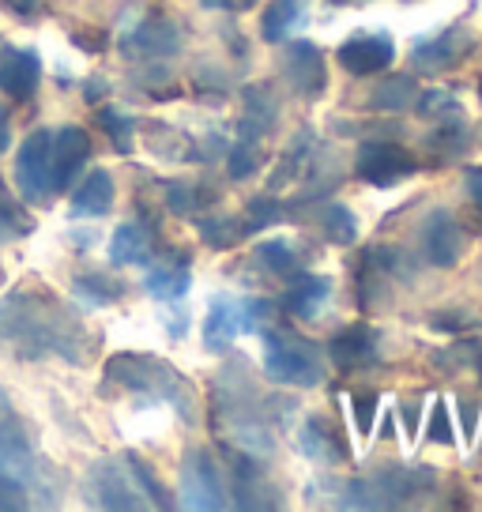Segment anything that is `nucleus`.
Instances as JSON below:
<instances>
[{
    "label": "nucleus",
    "instance_id": "obj_19",
    "mask_svg": "<svg viewBox=\"0 0 482 512\" xmlns=\"http://www.w3.org/2000/svg\"><path fill=\"white\" fill-rule=\"evenodd\" d=\"M230 490L238 494L241 509H268V505H272V501L260 497V494H268L260 467L253 464V460H245V456H234V464H230Z\"/></svg>",
    "mask_w": 482,
    "mask_h": 512
},
{
    "label": "nucleus",
    "instance_id": "obj_27",
    "mask_svg": "<svg viewBox=\"0 0 482 512\" xmlns=\"http://www.w3.org/2000/svg\"><path fill=\"white\" fill-rule=\"evenodd\" d=\"M287 215V208L275 200V196H260V200H253L249 204V219H245V234H253V230H264V226H272V223H279Z\"/></svg>",
    "mask_w": 482,
    "mask_h": 512
},
{
    "label": "nucleus",
    "instance_id": "obj_25",
    "mask_svg": "<svg viewBox=\"0 0 482 512\" xmlns=\"http://www.w3.org/2000/svg\"><path fill=\"white\" fill-rule=\"evenodd\" d=\"M321 226H324V234L336 241V245H354V238H358L354 215L343 208V204H328V208L321 211Z\"/></svg>",
    "mask_w": 482,
    "mask_h": 512
},
{
    "label": "nucleus",
    "instance_id": "obj_11",
    "mask_svg": "<svg viewBox=\"0 0 482 512\" xmlns=\"http://www.w3.org/2000/svg\"><path fill=\"white\" fill-rule=\"evenodd\" d=\"M422 249H426V260L437 264V268H452L460 253H464V230L452 219L449 211H434L426 219V230H422Z\"/></svg>",
    "mask_w": 482,
    "mask_h": 512
},
{
    "label": "nucleus",
    "instance_id": "obj_42",
    "mask_svg": "<svg viewBox=\"0 0 482 512\" xmlns=\"http://www.w3.org/2000/svg\"><path fill=\"white\" fill-rule=\"evenodd\" d=\"M403 426H407V437H415V426H418V407L415 403H403Z\"/></svg>",
    "mask_w": 482,
    "mask_h": 512
},
{
    "label": "nucleus",
    "instance_id": "obj_4",
    "mask_svg": "<svg viewBox=\"0 0 482 512\" xmlns=\"http://www.w3.org/2000/svg\"><path fill=\"white\" fill-rule=\"evenodd\" d=\"M16 185L23 192V200H31V204H46L57 192L53 189V132L49 128H34L19 144Z\"/></svg>",
    "mask_w": 482,
    "mask_h": 512
},
{
    "label": "nucleus",
    "instance_id": "obj_18",
    "mask_svg": "<svg viewBox=\"0 0 482 512\" xmlns=\"http://www.w3.org/2000/svg\"><path fill=\"white\" fill-rule=\"evenodd\" d=\"M302 452H306L309 460H317V464H343V460H351V448L343 445L336 433H332V426L321 422V418H309L306 422Z\"/></svg>",
    "mask_w": 482,
    "mask_h": 512
},
{
    "label": "nucleus",
    "instance_id": "obj_12",
    "mask_svg": "<svg viewBox=\"0 0 482 512\" xmlns=\"http://www.w3.org/2000/svg\"><path fill=\"white\" fill-rule=\"evenodd\" d=\"M332 362L339 369H366L381 358V336L373 332L370 324H351L332 339Z\"/></svg>",
    "mask_w": 482,
    "mask_h": 512
},
{
    "label": "nucleus",
    "instance_id": "obj_33",
    "mask_svg": "<svg viewBox=\"0 0 482 512\" xmlns=\"http://www.w3.org/2000/svg\"><path fill=\"white\" fill-rule=\"evenodd\" d=\"M129 471H132V479H136V486H140V490H144V494L151 497L155 505H170L166 490H162L159 479L151 475V467H147L144 460H140V456H129Z\"/></svg>",
    "mask_w": 482,
    "mask_h": 512
},
{
    "label": "nucleus",
    "instance_id": "obj_21",
    "mask_svg": "<svg viewBox=\"0 0 482 512\" xmlns=\"http://www.w3.org/2000/svg\"><path fill=\"white\" fill-rule=\"evenodd\" d=\"M113 208V181L106 170H95V174L83 181L76 196H72V219L76 215H106Z\"/></svg>",
    "mask_w": 482,
    "mask_h": 512
},
{
    "label": "nucleus",
    "instance_id": "obj_16",
    "mask_svg": "<svg viewBox=\"0 0 482 512\" xmlns=\"http://www.w3.org/2000/svg\"><path fill=\"white\" fill-rule=\"evenodd\" d=\"M125 53H136V57H166V53H177V31L174 23L166 19H147L136 31L129 34V46Z\"/></svg>",
    "mask_w": 482,
    "mask_h": 512
},
{
    "label": "nucleus",
    "instance_id": "obj_3",
    "mask_svg": "<svg viewBox=\"0 0 482 512\" xmlns=\"http://www.w3.org/2000/svg\"><path fill=\"white\" fill-rule=\"evenodd\" d=\"M110 373L113 381L129 384L132 392H144V388H155V396L166 403H174L177 411H181V418H189V392H185V384H181V377H177L170 366H162V362H155V358H147V354H117L110 362Z\"/></svg>",
    "mask_w": 482,
    "mask_h": 512
},
{
    "label": "nucleus",
    "instance_id": "obj_39",
    "mask_svg": "<svg viewBox=\"0 0 482 512\" xmlns=\"http://www.w3.org/2000/svg\"><path fill=\"white\" fill-rule=\"evenodd\" d=\"M479 415H482L479 403H475V400H460V418H464L467 437H475V430H479Z\"/></svg>",
    "mask_w": 482,
    "mask_h": 512
},
{
    "label": "nucleus",
    "instance_id": "obj_2",
    "mask_svg": "<svg viewBox=\"0 0 482 512\" xmlns=\"http://www.w3.org/2000/svg\"><path fill=\"white\" fill-rule=\"evenodd\" d=\"M434 486V475L426 467H385L377 475H366V479H354L347 490H343V505L351 509H392V505H403L411 494H426Z\"/></svg>",
    "mask_w": 482,
    "mask_h": 512
},
{
    "label": "nucleus",
    "instance_id": "obj_32",
    "mask_svg": "<svg viewBox=\"0 0 482 512\" xmlns=\"http://www.w3.org/2000/svg\"><path fill=\"white\" fill-rule=\"evenodd\" d=\"M98 125L110 132V140L117 151H129L132 147V121L129 117H121L117 110H102L98 113Z\"/></svg>",
    "mask_w": 482,
    "mask_h": 512
},
{
    "label": "nucleus",
    "instance_id": "obj_14",
    "mask_svg": "<svg viewBox=\"0 0 482 512\" xmlns=\"http://www.w3.org/2000/svg\"><path fill=\"white\" fill-rule=\"evenodd\" d=\"M467 49H471V38H467L460 27H449V31H441L437 38H422L415 46V64L418 68H426V72H441V68H449L464 57Z\"/></svg>",
    "mask_w": 482,
    "mask_h": 512
},
{
    "label": "nucleus",
    "instance_id": "obj_17",
    "mask_svg": "<svg viewBox=\"0 0 482 512\" xmlns=\"http://www.w3.org/2000/svg\"><path fill=\"white\" fill-rule=\"evenodd\" d=\"M302 23H306V0H272L264 19H260V34H264V42L279 46V42H287Z\"/></svg>",
    "mask_w": 482,
    "mask_h": 512
},
{
    "label": "nucleus",
    "instance_id": "obj_9",
    "mask_svg": "<svg viewBox=\"0 0 482 512\" xmlns=\"http://www.w3.org/2000/svg\"><path fill=\"white\" fill-rule=\"evenodd\" d=\"M283 72H287V83L302 98H317L324 91V57L313 42H287Z\"/></svg>",
    "mask_w": 482,
    "mask_h": 512
},
{
    "label": "nucleus",
    "instance_id": "obj_5",
    "mask_svg": "<svg viewBox=\"0 0 482 512\" xmlns=\"http://www.w3.org/2000/svg\"><path fill=\"white\" fill-rule=\"evenodd\" d=\"M354 170L366 185H377V189H388L403 181L407 174H415V159L403 151L400 144H385V140H373V144L358 147V159H354Z\"/></svg>",
    "mask_w": 482,
    "mask_h": 512
},
{
    "label": "nucleus",
    "instance_id": "obj_37",
    "mask_svg": "<svg viewBox=\"0 0 482 512\" xmlns=\"http://www.w3.org/2000/svg\"><path fill=\"white\" fill-rule=\"evenodd\" d=\"M354 411H358V433H370L373 411H377V396H358V400H354Z\"/></svg>",
    "mask_w": 482,
    "mask_h": 512
},
{
    "label": "nucleus",
    "instance_id": "obj_24",
    "mask_svg": "<svg viewBox=\"0 0 482 512\" xmlns=\"http://www.w3.org/2000/svg\"><path fill=\"white\" fill-rule=\"evenodd\" d=\"M257 264L264 272H272L275 279H294V275L302 272V256L294 253V245L287 238L257 245Z\"/></svg>",
    "mask_w": 482,
    "mask_h": 512
},
{
    "label": "nucleus",
    "instance_id": "obj_6",
    "mask_svg": "<svg viewBox=\"0 0 482 512\" xmlns=\"http://www.w3.org/2000/svg\"><path fill=\"white\" fill-rule=\"evenodd\" d=\"M181 494L189 509H223V479H219V467L211 464L208 452H193L189 464L181 471Z\"/></svg>",
    "mask_w": 482,
    "mask_h": 512
},
{
    "label": "nucleus",
    "instance_id": "obj_22",
    "mask_svg": "<svg viewBox=\"0 0 482 512\" xmlns=\"http://www.w3.org/2000/svg\"><path fill=\"white\" fill-rule=\"evenodd\" d=\"M189 260L181 256V260H174V264H162V268H151L144 279V287L151 298H162V302H174V298H181L185 290H189Z\"/></svg>",
    "mask_w": 482,
    "mask_h": 512
},
{
    "label": "nucleus",
    "instance_id": "obj_8",
    "mask_svg": "<svg viewBox=\"0 0 482 512\" xmlns=\"http://www.w3.org/2000/svg\"><path fill=\"white\" fill-rule=\"evenodd\" d=\"M87 159H91V140H87V132L76 125L57 128V132H53V189L57 192L72 189V181H76V174L83 170Z\"/></svg>",
    "mask_w": 482,
    "mask_h": 512
},
{
    "label": "nucleus",
    "instance_id": "obj_36",
    "mask_svg": "<svg viewBox=\"0 0 482 512\" xmlns=\"http://www.w3.org/2000/svg\"><path fill=\"white\" fill-rule=\"evenodd\" d=\"M430 441H437V445H452V441H456V437H452V418H449L445 400H437L434 411H430Z\"/></svg>",
    "mask_w": 482,
    "mask_h": 512
},
{
    "label": "nucleus",
    "instance_id": "obj_30",
    "mask_svg": "<svg viewBox=\"0 0 482 512\" xmlns=\"http://www.w3.org/2000/svg\"><path fill=\"white\" fill-rule=\"evenodd\" d=\"M230 219H200V234H204V241L208 245H215V249H226V245H234V241L245 234V226H226Z\"/></svg>",
    "mask_w": 482,
    "mask_h": 512
},
{
    "label": "nucleus",
    "instance_id": "obj_10",
    "mask_svg": "<svg viewBox=\"0 0 482 512\" xmlns=\"http://www.w3.org/2000/svg\"><path fill=\"white\" fill-rule=\"evenodd\" d=\"M38 83H42V64H38L34 53L16 46H8L0 53V91L4 95L16 98V102H27V98H34Z\"/></svg>",
    "mask_w": 482,
    "mask_h": 512
},
{
    "label": "nucleus",
    "instance_id": "obj_40",
    "mask_svg": "<svg viewBox=\"0 0 482 512\" xmlns=\"http://www.w3.org/2000/svg\"><path fill=\"white\" fill-rule=\"evenodd\" d=\"M83 95H87V102H98L102 95H110V83H106V80H91L87 87H83Z\"/></svg>",
    "mask_w": 482,
    "mask_h": 512
},
{
    "label": "nucleus",
    "instance_id": "obj_44",
    "mask_svg": "<svg viewBox=\"0 0 482 512\" xmlns=\"http://www.w3.org/2000/svg\"><path fill=\"white\" fill-rule=\"evenodd\" d=\"M479 98H482V83H479Z\"/></svg>",
    "mask_w": 482,
    "mask_h": 512
},
{
    "label": "nucleus",
    "instance_id": "obj_13",
    "mask_svg": "<svg viewBox=\"0 0 482 512\" xmlns=\"http://www.w3.org/2000/svg\"><path fill=\"white\" fill-rule=\"evenodd\" d=\"M245 332V309L230 294H215L204 320V347L208 351H226L234 339Z\"/></svg>",
    "mask_w": 482,
    "mask_h": 512
},
{
    "label": "nucleus",
    "instance_id": "obj_31",
    "mask_svg": "<svg viewBox=\"0 0 482 512\" xmlns=\"http://www.w3.org/2000/svg\"><path fill=\"white\" fill-rule=\"evenodd\" d=\"M418 110L426 113V117H437V125L441 121H460V106H456V98L449 91H430V95H422V106Z\"/></svg>",
    "mask_w": 482,
    "mask_h": 512
},
{
    "label": "nucleus",
    "instance_id": "obj_20",
    "mask_svg": "<svg viewBox=\"0 0 482 512\" xmlns=\"http://www.w3.org/2000/svg\"><path fill=\"white\" fill-rule=\"evenodd\" d=\"M147 256H151V234H147L144 223H125L113 230V241H110V260L113 264H144Z\"/></svg>",
    "mask_w": 482,
    "mask_h": 512
},
{
    "label": "nucleus",
    "instance_id": "obj_26",
    "mask_svg": "<svg viewBox=\"0 0 482 512\" xmlns=\"http://www.w3.org/2000/svg\"><path fill=\"white\" fill-rule=\"evenodd\" d=\"M72 290H76V298L87 305H110L121 298V287H117L113 279H102V275H80Z\"/></svg>",
    "mask_w": 482,
    "mask_h": 512
},
{
    "label": "nucleus",
    "instance_id": "obj_34",
    "mask_svg": "<svg viewBox=\"0 0 482 512\" xmlns=\"http://www.w3.org/2000/svg\"><path fill=\"white\" fill-rule=\"evenodd\" d=\"M257 159H260L257 144L241 136L238 144H234V151H230V177H238V181L241 177H249L253 170H257Z\"/></svg>",
    "mask_w": 482,
    "mask_h": 512
},
{
    "label": "nucleus",
    "instance_id": "obj_28",
    "mask_svg": "<svg viewBox=\"0 0 482 512\" xmlns=\"http://www.w3.org/2000/svg\"><path fill=\"white\" fill-rule=\"evenodd\" d=\"M23 230H31V219L19 211L12 192L0 185V238H12V234H23Z\"/></svg>",
    "mask_w": 482,
    "mask_h": 512
},
{
    "label": "nucleus",
    "instance_id": "obj_38",
    "mask_svg": "<svg viewBox=\"0 0 482 512\" xmlns=\"http://www.w3.org/2000/svg\"><path fill=\"white\" fill-rule=\"evenodd\" d=\"M464 185H467V196H471V204L482 211V166H471V170H467Z\"/></svg>",
    "mask_w": 482,
    "mask_h": 512
},
{
    "label": "nucleus",
    "instance_id": "obj_15",
    "mask_svg": "<svg viewBox=\"0 0 482 512\" xmlns=\"http://www.w3.org/2000/svg\"><path fill=\"white\" fill-rule=\"evenodd\" d=\"M328 298H332V283L306 275V279H294V283H290L287 298H283V309L298 320H313L324 309Z\"/></svg>",
    "mask_w": 482,
    "mask_h": 512
},
{
    "label": "nucleus",
    "instance_id": "obj_41",
    "mask_svg": "<svg viewBox=\"0 0 482 512\" xmlns=\"http://www.w3.org/2000/svg\"><path fill=\"white\" fill-rule=\"evenodd\" d=\"M8 8H16L19 16H34L38 8H42V0H4Z\"/></svg>",
    "mask_w": 482,
    "mask_h": 512
},
{
    "label": "nucleus",
    "instance_id": "obj_29",
    "mask_svg": "<svg viewBox=\"0 0 482 512\" xmlns=\"http://www.w3.org/2000/svg\"><path fill=\"white\" fill-rule=\"evenodd\" d=\"M27 505V482L23 475L0 467V509H23Z\"/></svg>",
    "mask_w": 482,
    "mask_h": 512
},
{
    "label": "nucleus",
    "instance_id": "obj_7",
    "mask_svg": "<svg viewBox=\"0 0 482 512\" xmlns=\"http://www.w3.org/2000/svg\"><path fill=\"white\" fill-rule=\"evenodd\" d=\"M339 64L351 72V76H373V72H385L388 64L396 61V46L385 31L381 34H354L339 46Z\"/></svg>",
    "mask_w": 482,
    "mask_h": 512
},
{
    "label": "nucleus",
    "instance_id": "obj_45",
    "mask_svg": "<svg viewBox=\"0 0 482 512\" xmlns=\"http://www.w3.org/2000/svg\"><path fill=\"white\" fill-rule=\"evenodd\" d=\"M336 4H343V0H336Z\"/></svg>",
    "mask_w": 482,
    "mask_h": 512
},
{
    "label": "nucleus",
    "instance_id": "obj_23",
    "mask_svg": "<svg viewBox=\"0 0 482 512\" xmlns=\"http://www.w3.org/2000/svg\"><path fill=\"white\" fill-rule=\"evenodd\" d=\"M418 102V83L415 76H385L377 83V91L370 95L373 110H385V113H400L407 106Z\"/></svg>",
    "mask_w": 482,
    "mask_h": 512
},
{
    "label": "nucleus",
    "instance_id": "obj_35",
    "mask_svg": "<svg viewBox=\"0 0 482 512\" xmlns=\"http://www.w3.org/2000/svg\"><path fill=\"white\" fill-rule=\"evenodd\" d=\"M166 204H170V211H177V215H193V211L200 208V196H196L189 185L170 181V185H166Z\"/></svg>",
    "mask_w": 482,
    "mask_h": 512
},
{
    "label": "nucleus",
    "instance_id": "obj_43",
    "mask_svg": "<svg viewBox=\"0 0 482 512\" xmlns=\"http://www.w3.org/2000/svg\"><path fill=\"white\" fill-rule=\"evenodd\" d=\"M8 144H12V128H8V110L0 106V151H8Z\"/></svg>",
    "mask_w": 482,
    "mask_h": 512
},
{
    "label": "nucleus",
    "instance_id": "obj_1",
    "mask_svg": "<svg viewBox=\"0 0 482 512\" xmlns=\"http://www.w3.org/2000/svg\"><path fill=\"white\" fill-rule=\"evenodd\" d=\"M260 347H264V373L279 384L294 388H313L324 381L321 354L309 339L283 332V328H260Z\"/></svg>",
    "mask_w": 482,
    "mask_h": 512
}]
</instances>
